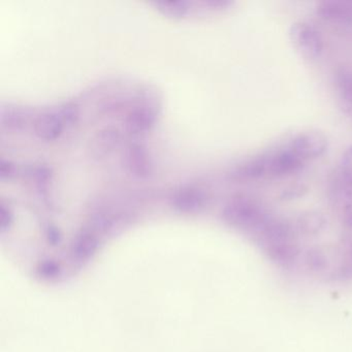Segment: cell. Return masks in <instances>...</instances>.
<instances>
[{
	"label": "cell",
	"instance_id": "1",
	"mask_svg": "<svg viewBox=\"0 0 352 352\" xmlns=\"http://www.w3.org/2000/svg\"><path fill=\"white\" fill-rule=\"evenodd\" d=\"M222 217L230 226L254 232L258 236L272 216L252 199L236 197L226 204Z\"/></svg>",
	"mask_w": 352,
	"mask_h": 352
},
{
	"label": "cell",
	"instance_id": "2",
	"mask_svg": "<svg viewBox=\"0 0 352 352\" xmlns=\"http://www.w3.org/2000/svg\"><path fill=\"white\" fill-rule=\"evenodd\" d=\"M290 38L304 56L316 59L323 50V41L320 32L312 24L296 22L289 30Z\"/></svg>",
	"mask_w": 352,
	"mask_h": 352
},
{
	"label": "cell",
	"instance_id": "3",
	"mask_svg": "<svg viewBox=\"0 0 352 352\" xmlns=\"http://www.w3.org/2000/svg\"><path fill=\"white\" fill-rule=\"evenodd\" d=\"M288 147L306 162L323 155L329 147V141L319 131H304L296 135Z\"/></svg>",
	"mask_w": 352,
	"mask_h": 352
},
{
	"label": "cell",
	"instance_id": "4",
	"mask_svg": "<svg viewBox=\"0 0 352 352\" xmlns=\"http://www.w3.org/2000/svg\"><path fill=\"white\" fill-rule=\"evenodd\" d=\"M267 156V177H284L298 172L305 160L296 155L289 147Z\"/></svg>",
	"mask_w": 352,
	"mask_h": 352
},
{
	"label": "cell",
	"instance_id": "5",
	"mask_svg": "<svg viewBox=\"0 0 352 352\" xmlns=\"http://www.w3.org/2000/svg\"><path fill=\"white\" fill-rule=\"evenodd\" d=\"M205 190L195 186H186L178 189L170 197V205L180 213L192 214L201 211L207 204Z\"/></svg>",
	"mask_w": 352,
	"mask_h": 352
},
{
	"label": "cell",
	"instance_id": "6",
	"mask_svg": "<svg viewBox=\"0 0 352 352\" xmlns=\"http://www.w3.org/2000/svg\"><path fill=\"white\" fill-rule=\"evenodd\" d=\"M125 168L135 178H147L152 174L151 160L141 144L133 143L127 147L124 155Z\"/></svg>",
	"mask_w": 352,
	"mask_h": 352
},
{
	"label": "cell",
	"instance_id": "7",
	"mask_svg": "<svg viewBox=\"0 0 352 352\" xmlns=\"http://www.w3.org/2000/svg\"><path fill=\"white\" fill-rule=\"evenodd\" d=\"M317 14L331 23L350 25L352 24V1L325 0L319 3Z\"/></svg>",
	"mask_w": 352,
	"mask_h": 352
},
{
	"label": "cell",
	"instance_id": "8",
	"mask_svg": "<svg viewBox=\"0 0 352 352\" xmlns=\"http://www.w3.org/2000/svg\"><path fill=\"white\" fill-rule=\"evenodd\" d=\"M98 246H100V239L94 230H81L76 234L72 242V258L80 263L89 261L96 254Z\"/></svg>",
	"mask_w": 352,
	"mask_h": 352
},
{
	"label": "cell",
	"instance_id": "9",
	"mask_svg": "<svg viewBox=\"0 0 352 352\" xmlns=\"http://www.w3.org/2000/svg\"><path fill=\"white\" fill-rule=\"evenodd\" d=\"M156 122V113L150 107L135 109L125 119V129L131 135H143Z\"/></svg>",
	"mask_w": 352,
	"mask_h": 352
},
{
	"label": "cell",
	"instance_id": "10",
	"mask_svg": "<svg viewBox=\"0 0 352 352\" xmlns=\"http://www.w3.org/2000/svg\"><path fill=\"white\" fill-rule=\"evenodd\" d=\"M65 126V122L59 112L46 113L36 119L34 123V133L43 141H54L61 135Z\"/></svg>",
	"mask_w": 352,
	"mask_h": 352
},
{
	"label": "cell",
	"instance_id": "11",
	"mask_svg": "<svg viewBox=\"0 0 352 352\" xmlns=\"http://www.w3.org/2000/svg\"><path fill=\"white\" fill-rule=\"evenodd\" d=\"M267 176V156L248 160L234 168L232 177L238 181H253Z\"/></svg>",
	"mask_w": 352,
	"mask_h": 352
},
{
	"label": "cell",
	"instance_id": "12",
	"mask_svg": "<svg viewBox=\"0 0 352 352\" xmlns=\"http://www.w3.org/2000/svg\"><path fill=\"white\" fill-rule=\"evenodd\" d=\"M263 249L269 255L270 258L280 265H292L298 254V245L294 243V241L270 245Z\"/></svg>",
	"mask_w": 352,
	"mask_h": 352
},
{
	"label": "cell",
	"instance_id": "13",
	"mask_svg": "<svg viewBox=\"0 0 352 352\" xmlns=\"http://www.w3.org/2000/svg\"><path fill=\"white\" fill-rule=\"evenodd\" d=\"M325 224V218L316 212L302 214L298 219V230L306 234H318L324 228Z\"/></svg>",
	"mask_w": 352,
	"mask_h": 352
},
{
	"label": "cell",
	"instance_id": "14",
	"mask_svg": "<svg viewBox=\"0 0 352 352\" xmlns=\"http://www.w3.org/2000/svg\"><path fill=\"white\" fill-rule=\"evenodd\" d=\"M336 84L344 106L352 104V71L349 69H340L336 74Z\"/></svg>",
	"mask_w": 352,
	"mask_h": 352
},
{
	"label": "cell",
	"instance_id": "15",
	"mask_svg": "<svg viewBox=\"0 0 352 352\" xmlns=\"http://www.w3.org/2000/svg\"><path fill=\"white\" fill-rule=\"evenodd\" d=\"M154 6L164 15L174 18H182L188 13V3L186 1H157Z\"/></svg>",
	"mask_w": 352,
	"mask_h": 352
},
{
	"label": "cell",
	"instance_id": "16",
	"mask_svg": "<svg viewBox=\"0 0 352 352\" xmlns=\"http://www.w3.org/2000/svg\"><path fill=\"white\" fill-rule=\"evenodd\" d=\"M119 140H120V135L118 131L114 129H106L100 131V135H98V149L102 151V153L106 154L110 150L114 149L118 145Z\"/></svg>",
	"mask_w": 352,
	"mask_h": 352
},
{
	"label": "cell",
	"instance_id": "17",
	"mask_svg": "<svg viewBox=\"0 0 352 352\" xmlns=\"http://www.w3.org/2000/svg\"><path fill=\"white\" fill-rule=\"evenodd\" d=\"M340 179L347 188L352 190V145L347 148L342 156Z\"/></svg>",
	"mask_w": 352,
	"mask_h": 352
},
{
	"label": "cell",
	"instance_id": "18",
	"mask_svg": "<svg viewBox=\"0 0 352 352\" xmlns=\"http://www.w3.org/2000/svg\"><path fill=\"white\" fill-rule=\"evenodd\" d=\"M61 273V267L57 261L46 259L41 261L36 267V275L45 280H52L58 277Z\"/></svg>",
	"mask_w": 352,
	"mask_h": 352
},
{
	"label": "cell",
	"instance_id": "19",
	"mask_svg": "<svg viewBox=\"0 0 352 352\" xmlns=\"http://www.w3.org/2000/svg\"><path fill=\"white\" fill-rule=\"evenodd\" d=\"M59 114H60L65 126L71 127L77 123L78 118H79V109H78L77 104H67L59 111Z\"/></svg>",
	"mask_w": 352,
	"mask_h": 352
},
{
	"label": "cell",
	"instance_id": "20",
	"mask_svg": "<svg viewBox=\"0 0 352 352\" xmlns=\"http://www.w3.org/2000/svg\"><path fill=\"white\" fill-rule=\"evenodd\" d=\"M13 211H12L11 208L8 207L3 201L1 205H0V228H1V232H7L13 226Z\"/></svg>",
	"mask_w": 352,
	"mask_h": 352
},
{
	"label": "cell",
	"instance_id": "21",
	"mask_svg": "<svg viewBox=\"0 0 352 352\" xmlns=\"http://www.w3.org/2000/svg\"><path fill=\"white\" fill-rule=\"evenodd\" d=\"M346 245H347V250H346L345 263L342 267V276L352 278V232L348 234Z\"/></svg>",
	"mask_w": 352,
	"mask_h": 352
},
{
	"label": "cell",
	"instance_id": "22",
	"mask_svg": "<svg viewBox=\"0 0 352 352\" xmlns=\"http://www.w3.org/2000/svg\"><path fill=\"white\" fill-rule=\"evenodd\" d=\"M308 263L309 265H310L313 270L320 271V270L324 269L327 261H325L324 255H323L320 251L313 250L309 252Z\"/></svg>",
	"mask_w": 352,
	"mask_h": 352
},
{
	"label": "cell",
	"instance_id": "23",
	"mask_svg": "<svg viewBox=\"0 0 352 352\" xmlns=\"http://www.w3.org/2000/svg\"><path fill=\"white\" fill-rule=\"evenodd\" d=\"M45 234H46L47 242L52 246H57L63 241V234H61L59 228H57L55 226H51L50 224V226H47Z\"/></svg>",
	"mask_w": 352,
	"mask_h": 352
},
{
	"label": "cell",
	"instance_id": "24",
	"mask_svg": "<svg viewBox=\"0 0 352 352\" xmlns=\"http://www.w3.org/2000/svg\"><path fill=\"white\" fill-rule=\"evenodd\" d=\"M15 175V166L9 160H1L0 162V178L10 179Z\"/></svg>",
	"mask_w": 352,
	"mask_h": 352
},
{
	"label": "cell",
	"instance_id": "25",
	"mask_svg": "<svg viewBox=\"0 0 352 352\" xmlns=\"http://www.w3.org/2000/svg\"><path fill=\"white\" fill-rule=\"evenodd\" d=\"M307 188L302 185H296V186L290 187V188L286 189L284 191L283 195H282V197L284 199H298V197H302L304 195V193L306 192Z\"/></svg>",
	"mask_w": 352,
	"mask_h": 352
},
{
	"label": "cell",
	"instance_id": "26",
	"mask_svg": "<svg viewBox=\"0 0 352 352\" xmlns=\"http://www.w3.org/2000/svg\"><path fill=\"white\" fill-rule=\"evenodd\" d=\"M344 222H345L346 226L352 230V195H350L345 201Z\"/></svg>",
	"mask_w": 352,
	"mask_h": 352
},
{
	"label": "cell",
	"instance_id": "27",
	"mask_svg": "<svg viewBox=\"0 0 352 352\" xmlns=\"http://www.w3.org/2000/svg\"><path fill=\"white\" fill-rule=\"evenodd\" d=\"M344 109H345V112L347 113L349 116L352 117V104H347V106H344Z\"/></svg>",
	"mask_w": 352,
	"mask_h": 352
}]
</instances>
